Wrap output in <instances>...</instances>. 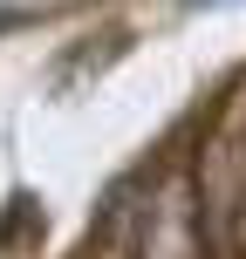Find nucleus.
<instances>
[{
	"label": "nucleus",
	"mask_w": 246,
	"mask_h": 259,
	"mask_svg": "<svg viewBox=\"0 0 246 259\" xmlns=\"http://www.w3.org/2000/svg\"><path fill=\"white\" fill-rule=\"evenodd\" d=\"M192 7H219V0H192Z\"/></svg>",
	"instance_id": "obj_1"
}]
</instances>
